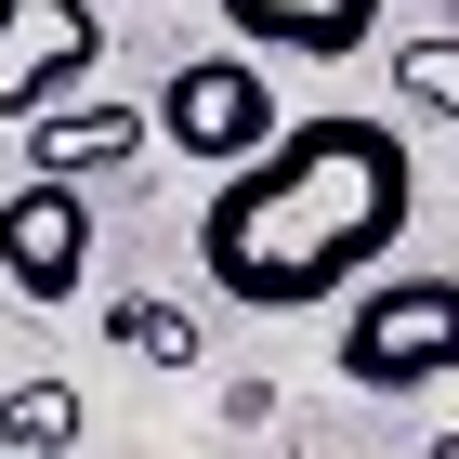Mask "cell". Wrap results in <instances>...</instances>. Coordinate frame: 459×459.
Masks as SVG:
<instances>
[{"label":"cell","mask_w":459,"mask_h":459,"mask_svg":"<svg viewBox=\"0 0 459 459\" xmlns=\"http://www.w3.org/2000/svg\"><path fill=\"white\" fill-rule=\"evenodd\" d=\"M144 144H158V106H118V92H79V106L27 118V171H53V184H92V171H132Z\"/></svg>","instance_id":"8992f818"},{"label":"cell","mask_w":459,"mask_h":459,"mask_svg":"<svg viewBox=\"0 0 459 459\" xmlns=\"http://www.w3.org/2000/svg\"><path fill=\"white\" fill-rule=\"evenodd\" d=\"M394 106L407 118H459V39H407L394 53Z\"/></svg>","instance_id":"30bf717a"},{"label":"cell","mask_w":459,"mask_h":459,"mask_svg":"<svg viewBox=\"0 0 459 459\" xmlns=\"http://www.w3.org/2000/svg\"><path fill=\"white\" fill-rule=\"evenodd\" d=\"M79 276H92V184L27 171L0 197V289L13 302H79Z\"/></svg>","instance_id":"5b68a950"},{"label":"cell","mask_w":459,"mask_h":459,"mask_svg":"<svg viewBox=\"0 0 459 459\" xmlns=\"http://www.w3.org/2000/svg\"><path fill=\"white\" fill-rule=\"evenodd\" d=\"M0 446H13V459H66L79 446V381H66V368L0 381Z\"/></svg>","instance_id":"ba28073f"},{"label":"cell","mask_w":459,"mask_h":459,"mask_svg":"<svg viewBox=\"0 0 459 459\" xmlns=\"http://www.w3.org/2000/svg\"><path fill=\"white\" fill-rule=\"evenodd\" d=\"M211 13L237 27V53H316V66L381 39V0H211Z\"/></svg>","instance_id":"52a82bcc"},{"label":"cell","mask_w":459,"mask_h":459,"mask_svg":"<svg viewBox=\"0 0 459 459\" xmlns=\"http://www.w3.org/2000/svg\"><path fill=\"white\" fill-rule=\"evenodd\" d=\"M276 92H263V53H184L158 79V144L171 158H211V171H249L263 144H276Z\"/></svg>","instance_id":"3957f363"},{"label":"cell","mask_w":459,"mask_h":459,"mask_svg":"<svg viewBox=\"0 0 459 459\" xmlns=\"http://www.w3.org/2000/svg\"><path fill=\"white\" fill-rule=\"evenodd\" d=\"M407 459H459V433H420V446H407Z\"/></svg>","instance_id":"8fae6325"},{"label":"cell","mask_w":459,"mask_h":459,"mask_svg":"<svg viewBox=\"0 0 459 459\" xmlns=\"http://www.w3.org/2000/svg\"><path fill=\"white\" fill-rule=\"evenodd\" d=\"M106 66V13L92 0H0V118L27 132V118L79 106Z\"/></svg>","instance_id":"277c9868"},{"label":"cell","mask_w":459,"mask_h":459,"mask_svg":"<svg viewBox=\"0 0 459 459\" xmlns=\"http://www.w3.org/2000/svg\"><path fill=\"white\" fill-rule=\"evenodd\" d=\"M106 342L144 368H197V316H171V302H106Z\"/></svg>","instance_id":"9c48e42d"},{"label":"cell","mask_w":459,"mask_h":459,"mask_svg":"<svg viewBox=\"0 0 459 459\" xmlns=\"http://www.w3.org/2000/svg\"><path fill=\"white\" fill-rule=\"evenodd\" d=\"M407 211H420L407 132L394 118H354V106H316V118H289L249 171L211 184L197 263L249 316H316V302H354L407 249Z\"/></svg>","instance_id":"6da1fadb"},{"label":"cell","mask_w":459,"mask_h":459,"mask_svg":"<svg viewBox=\"0 0 459 459\" xmlns=\"http://www.w3.org/2000/svg\"><path fill=\"white\" fill-rule=\"evenodd\" d=\"M328 368H342L354 394H433V381H459V276H446V263H394V276H368V289L342 302Z\"/></svg>","instance_id":"7a4b0ae2"}]
</instances>
